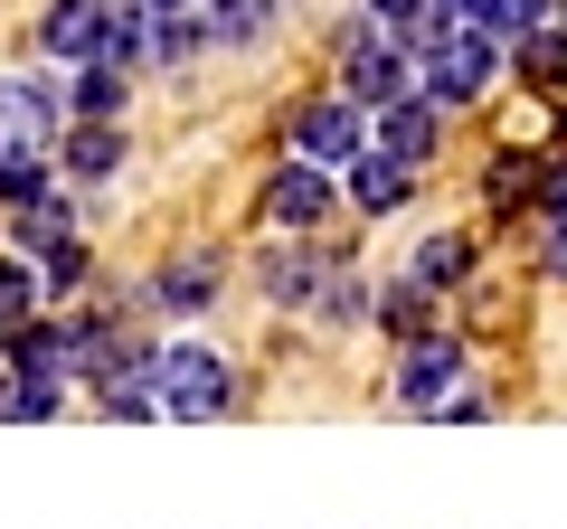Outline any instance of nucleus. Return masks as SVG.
Wrapping results in <instances>:
<instances>
[{"label": "nucleus", "mask_w": 567, "mask_h": 529, "mask_svg": "<svg viewBox=\"0 0 567 529\" xmlns=\"http://www.w3.org/2000/svg\"><path fill=\"white\" fill-rule=\"evenodd\" d=\"M0 312H10V322H39V312H58V303H48L39 256H20V246H0Z\"/></svg>", "instance_id": "24"}, {"label": "nucleus", "mask_w": 567, "mask_h": 529, "mask_svg": "<svg viewBox=\"0 0 567 529\" xmlns=\"http://www.w3.org/2000/svg\"><path fill=\"white\" fill-rule=\"evenodd\" d=\"M416 180L425 170H406L398 152H360V162L341 170V199H350L360 227H379V218H406V208H416Z\"/></svg>", "instance_id": "12"}, {"label": "nucleus", "mask_w": 567, "mask_h": 529, "mask_svg": "<svg viewBox=\"0 0 567 529\" xmlns=\"http://www.w3.org/2000/svg\"><path fill=\"white\" fill-rule=\"evenodd\" d=\"M284 152H303V162H322V170H350L360 152H379V114H369L360 95H341V85H312V95L284 114Z\"/></svg>", "instance_id": "4"}, {"label": "nucleus", "mask_w": 567, "mask_h": 529, "mask_svg": "<svg viewBox=\"0 0 567 529\" xmlns=\"http://www.w3.org/2000/svg\"><path fill=\"white\" fill-rule=\"evenodd\" d=\"M123 162H133V133H123V123H66V143H58V170H66L76 189H104Z\"/></svg>", "instance_id": "15"}, {"label": "nucleus", "mask_w": 567, "mask_h": 529, "mask_svg": "<svg viewBox=\"0 0 567 529\" xmlns=\"http://www.w3.org/2000/svg\"><path fill=\"white\" fill-rule=\"evenodd\" d=\"M246 274H256V303L265 312L312 322V303H322V284H331V237H265Z\"/></svg>", "instance_id": "7"}, {"label": "nucleus", "mask_w": 567, "mask_h": 529, "mask_svg": "<svg viewBox=\"0 0 567 529\" xmlns=\"http://www.w3.org/2000/svg\"><path fill=\"white\" fill-rule=\"evenodd\" d=\"M95 66H123V76H142L152 66V10L142 0H114V20H104V58Z\"/></svg>", "instance_id": "23"}, {"label": "nucleus", "mask_w": 567, "mask_h": 529, "mask_svg": "<svg viewBox=\"0 0 567 529\" xmlns=\"http://www.w3.org/2000/svg\"><path fill=\"white\" fill-rule=\"evenodd\" d=\"M227 293V256L218 246H171L152 274H133V284H114L123 312H152V322H208Z\"/></svg>", "instance_id": "3"}, {"label": "nucleus", "mask_w": 567, "mask_h": 529, "mask_svg": "<svg viewBox=\"0 0 567 529\" xmlns=\"http://www.w3.org/2000/svg\"><path fill=\"white\" fill-rule=\"evenodd\" d=\"M529 264H539L548 284H567V218H539V246H529Z\"/></svg>", "instance_id": "26"}, {"label": "nucleus", "mask_w": 567, "mask_h": 529, "mask_svg": "<svg viewBox=\"0 0 567 529\" xmlns=\"http://www.w3.org/2000/svg\"><path fill=\"white\" fill-rule=\"evenodd\" d=\"M473 29H492L502 48H529L539 29H558V0H464Z\"/></svg>", "instance_id": "21"}, {"label": "nucleus", "mask_w": 567, "mask_h": 529, "mask_svg": "<svg viewBox=\"0 0 567 529\" xmlns=\"http://www.w3.org/2000/svg\"><path fill=\"white\" fill-rule=\"evenodd\" d=\"M76 397H85L76 378H10V416H0V426H58Z\"/></svg>", "instance_id": "25"}, {"label": "nucleus", "mask_w": 567, "mask_h": 529, "mask_svg": "<svg viewBox=\"0 0 567 529\" xmlns=\"http://www.w3.org/2000/svg\"><path fill=\"white\" fill-rule=\"evenodd\" d=\"M331 85H341V95H360L369 114H388V104H406V95L425 85V66L406 58V48H398V29H379L369 48H350V58H331Z\"/></svg>", "instance_id": "10"}, {"label": "nucleus", "mask_w": 567, "mask_h": 529, "mask_svg": "<svg viewBox=\"0 0 567 529\" xmlns=\"http://www.w3.org/2000/svg\"><path fill=\"white\" fill-rule=\"evenodd\" d=\"M162 407L171 426H218L246 407V378L208 331H162Z\"/></svg>", "instance_id": "2"}, {"label": "nucleus", "mask_w": 567, "mask_h": 529, "mask_svg": "<svg viewBox=\"0 0 567 529\" xmlns=\"http://www.w3.org/2000/svg\"><path fill=\"white\" fill-rule=\"evenodd\" d=\"M76 104H66V76L58 66H10L0 76V152H58Z\"/></svg>", "instance_id": "6"}, {"label": "nucleus", "mask_w": 567, "mask_h": 529, "mask_svg": "<svg viewBox=\"0 0 567 529\" xmlns=\"http://www.w3.org/2000/svg\"><path fill=\"white\" fill-rule=\"evenodd\" d=\"M85 407H95L104 426H152V416H171L162 407V350L133 360V369H114V378H95V387H85Z\"/></svg>", "instance_id": "14"}, {"label": "nucleus", "mask_w": 567, "mask_h": 529, "mask_svg": "<svg viewBox=\"0 0 567 529\" xmlns=\"http://www.w3.org/2000/svg\"><path fill=\"white\" fill-rule=\"evenodd\" d=\"M104 20H114V0H48L39 20H29V58L76 76V66L104 58Z\"/></svg>", "instance_id": "9"}, {"label": "nucleus", "mask_w": 567, "mask_h": 529, "mask_svg": "<svg viewBox=\"0 0 567 529\" xmlns=\"http://www.w3.org/2000/svg\"><path fill=\"white\" fill-rule=\"evenodd\" d=\"M492 416H502V397H492V387H483V378H473V387H464V397H454V407H445V416H435V426H492Z\"/></svg>", "instance_id": "27"}, {"label": "nucleus", "mask_w": 567, "mask_h": 529, "mask_svg": "<svg viewBox=\"0 0 567 529\" xmlns=\"http://www.w3.org/2000/svg\"><path fill=\"white\" fill-rule=\"evenodd\" d=\"M445 322H454V303H445V293H425L416 274H388V284H379V331H388V350H398V341H425V331H445Z\"/></svg>", "instance_id": "16"}, {"label": "nucleus", "mask_w": 567, "mask_h": 529, "mask_svg": "<svg viewBox=\"0 0 567 529\" xmlns=\"http://www.w3.org/2000/svg\"><path fill=\"white\" fill-rule=\"evenodd\" d=\"M416 66H425V95L445 104V114H473V104H483L492 85H502L511 48L492 39V29H454V39L435 48V58H416Z\"/></svg>", "instance_id": "8"}, {"label": "nucleus", "mask_w": 567, "mask_h": 529, "mask_svg": "<svg viewBox=\"0 0 567 529\" xmlns=\"http://www.w3.org/2000/svg\"><path fill=\"white\" fill-rule=\"evenodd\" d=\"M445 143H454V114L425 95V85H416L406 104H388V114H379V152H398L406 170H435V162H445Z\"/></svg>", "instance_id": "13"}, {"label": "nucleus", "mask_w": 567, "mask_h": 529, "mask_svg": "<svg viewBox=\"0 0 567 529\" xmlns=\"http://www.w3.org/2000/svg\"><path fill=\"white\" fill-rule=\"evenodd\" d=\"M398 274H416L425 293H445V303H464L473 284H483V246H473V227H425L416 246H406Z\"/></svg>", "instance_id": "11"}, {"label": "nucleus", "mask_w": 567, "mask_h": 529, "mask_svg": "<svg viewBox=\"0 0 567 529\" xmlns=\"http://www.w3.org/2000/svg\"><path fill=\"white\" fill-rule=\"evenodd\" d=\"M39 274H48V303H58V312L85 303V293L104 284V274H95V237H85V227H66V237L39 256Z\"/></svg>", "instance_id": "18"}, {"label": "nucleus", "mask_w": 567, "mask_h": 529, "mask_svg": "<svg viewBox=\"0 0 567 529\" xmlns=\"http://www.w3.org/2000/svg\"><path fill=\"white\" fill-rule=\"evenodd\" d=\"M66 104H76V123H123L133 114V76L123 66H76L66 76Z\"/></svg>", "instance_id": "19"}, {"label": "nucleus", "mask_w": 567, "mask_h": 529, "mask_svg": "<svg viewBox=\"0 0 567 529\" xmlns=\"http://www.w3.org/2000/svg\"><path fill=\"white\" fill-rule=\"evenodd\" d=\"M511 76H520L539 104H567V29H539L529 48H511Z\"/></svg>", "instance_id": "20"}, {"label": "nucleus", "mask_w": 567, "mask_h": 529, "mask_svg": "<svg viewBox=\"0 0 567 529\" xmlns=\"http://www.w3.org/2000/svg\"><path fill=\"white\" fill-rule=\"evenodd\" d=\"M360 10H379L388 29H406V20H416V10H425V0H360Z\"/></svg>", "instance_id": "28"}, {"label": "nucleus", "mask_w": 567, "mask_h": 529, "mask_svg": "<svg viewBox=\"0 0 567 529\" xmlns=\"http://www.w3.org/2000/svg\"><path fill=\"white\" fill-rule=\"evenodd\" d=\"M256 218H265V237H331V218H350L341 170L284 152V162L265 170V189H256Z\"/></svg>", "instance_id": "5"}, {"label": "nucleus", "mask_w": 567, "mask_h": 529, "mask_svg": "<svg viewBox=\"0 0 567 529\" xmlns=\"http://www.w3.org/2000/svg\"><path fill=\"white\" fill-rule=\"evenodd\" d=\"M558 29H567V0H558Z\"/></svg>", "instance_id": "29"}, {"label": "nucleus", "mask_w": 567, "mask_h": 529, "mask_svg": "<svg viewBox=\"0 0 567 529\" xmlns=\"http://www.w3.org/2000/svg\"><path fill=\"white\" fill-rule=\"evenodd\" d=\"M539 189H548V152L539 143H502V152H492L483 199L502 208V218H511V208H539Z\"/></svg>", "instance_id": "17"}, {"label": "nucleus", "mask_w": 567, "mask_h": 529, "mask_svg": "<svg viewBox=\"0 0 567 529\" xmlns=\"http://www.w3.org/2000/svg\"><path fill=\"white\" fill-rule=\"evenodd\" d=\"M284 29V0H218V10H208V39L218 48H265Z\"/></svg>", "instance_id": "22"}, {"label": "nucleus", "mask_w": 567, "mask_h": 529, "mask_svg": "<svg viewBox=\"0 0 567 529\" xmlns=\"http://www.w3.org/2000/svg\"><path fill=\"white\" fill-rule=\"evenodd\" d=\"M208 10H218V0H208Z\"/></svg>", "instance_id": "30"}, {"label": "nucleus", "mask_w": 567, "mask_h": 529, "mask_svg": "<svg viewBox=\"0 0 567 529\" xmlns=\"http://www.w3.org/2000/svg\"><path fill=\"white\" fill-rule=\"evenodd\" d=\"M464 387H473V331L445 322V331H425V341H398V350H388L379 407H388V416H445Z\"/></svg>", "instance_id": "1"}]
</instances>
